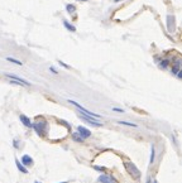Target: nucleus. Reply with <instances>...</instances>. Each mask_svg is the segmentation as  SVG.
Instances as JSON below:
<instances>
[{
    "mask_svg": "<svg viewBox=\"0 0 182 183\" xmlns=\"http://www.w3.org/2000/svg\"><path fill=\"white\" fill-rule=\"evenodd\" d=\"M153 183H158V182H157V181H156V179H154V181H153Z\"/></svg>",
    "mask_w": 182,
    "mask_h": 183,
    "instance_id": "a878e982",
    "label": "nucleus"
},
{
    "mask_svg": "<svg viewBox=\"0 0 182 183\" xmlns=\"http://www.w3.org/2000/svg\"><path fill=\"white\" fill-rule=\"evenodd\" d=\"M15 165H17V168H18V170L20 172V173H24V174L28 173V169H27L25 167H24L22 163H20L18 159H15Z\"/></svg>",
    "mask_w": 182,
    "mask_h": 183,
    "instance_id": "9b49d317",
    "label": "nucleus"
},
{
    "mask_svg": "<svg viewBox=\"0 0 182 183\" xmlns=\"http://www.w3.org/2000/svg\"><path fill=\"white\" fill-rule=\"evenodd\" d=\"M32 128L37 131V134L39 137H46L47 130H48V124L44 119H41V120L38 119L36 122H32Z\"/></svg>",
    "mask_w": 182,
    "mask_h": 183,
    "instance_id": "f257e3e1",
    "label": "nucleus"
},
{
    "mask_svg": "<svg viewBox=\"0 0 182 183\" xmlns=\"http://www.w3.org/2000/svg\"><path fill=\"white\" fill-rule=\"evenodd\" d=\"M71 138L73 139L75 142H77V143H82V142H85V139L80 135L78 133H72V135H71Z\"/></svg>",
    "mask_w": 182,
    "mask_h": 183,
    "instance_id": "ddd939ff",
    "label": "nucleus"
},
{
    "mask_svg": "<svg viewBox=\"0 0 182 183\" xmlns=\"http://www.w3.org/2000/svg\"><path fill=\"white\" fill-rule=\"evenodd\" d=\"M19 119H20V121L23 122V125H25L27 128H32V121H30V119L27 115H23V114H20L19 115Z\"/></svg>",
    "mask_w": 182,
    "mask_h": 183,
    "instance_id": "6e6552de",
    "label": "nucleus"
},
{
    "mask_svg": "<svg viewBox=\"0 0 182 183\" xmlns=\"http://www.w3.org/2000/svg\"><path fill=\"white\" fill-rule=\"evenodd\" d=\"M78 1H86V0H78Z\"/></svg>",
    "mask_w": 182,
    "mask_h": 183,
    "instance_id": "bb28decb",
    "label": "nucleus"
},
{
    "mask_svg": "<svg viewBox=\"0 0 182 183\" xmlns=\"http://www.w3.org/2000/svg\"><path fill=\"white\" fill-rule=\"evenodd\" d=\"M63 25H65V28L67 30H70V32H76V27L70 23L68 20H63Z\"/></svg>",
    "mask_w": 182,
    "mask_h": 183,
    "instance_id": "f8f14e48",
    "label": "nucleus"
},
{
    "mask_svg": "<svg viewBox=\"0 0 182 183\" xmlns=\"http://www.w3.org/2000/svg\"><path fill=\"white\" fill-rule=\"evenodd\" d=\"M34 183H39V182H34Z\"/></svg>",
    "mask_w": 182,
    "mask_h": 183,
    "instance_id": "c85d7f7f",
    "label": "nucleus"
},
{
    "mask_svg": "<svg viewBox=\"0 0 182 183\" xmlns=\"http://www.w3.org/2000/svg\"><path fill=\"white\" fill-rule=\"evenodd\" d=\"M33 159L30 158V155H23V158H22V164L23 165H27V167H32L33 165Z\"/></svg>",
    "mask_w": 182,
    "mask_h": 183,
    "instance_id": "1a4fd4ad",
    "label": "nucleus"
},
{
    "mask_svg": "<svg viewBox=\"0 0 182 183\" xmlns=\"http://www.w3.org/2000/svg\"><path fill=\"white\" fill-rule=\"evenodd\" d=\"M120 124V125H127V126H132V128H137L138 125H135V124H133V122H128V121H118Z\"/></svg>",
    "mask_w": 182,
    "mask_h": 183,
    "instance_id": "f3484780",
    "label": "nucleus"
},
{
    "mask_svg": "<svg viewBox=\"0 0 182 183\" xmlns=\"http://www.w3.org/2000/svg\"><path fill=\"white\" fill-rule=\"evenodd\" d=\"M66 10L68 14H73L75 12H76V7H75L73 4H67L66 5Z\"/></svg>",
    "mask_w": 182,
    "mask_h": 183,
    "instance_id": "2eb2a0df",
    "label": "nucleus"
},
{
    "mask_svg": "<svg viewBox=\"0 0 182 183\" xmlns=\"http://www.w3.org/2000/svg\"><path fill=\"white\" fill-rule=\"evenodd\" d=\"M99 182H101V183H116L115 178L111 176H100Z\"/></svg>",
    "mask_w": 182,
    "mask_h": 183,
    "instance_id": "0eeeda50",
    "label": "nucleus"
},
{
    "mask_svg": "<svg viewBox=\"0 0 182 183\" xmlns=\"http://www.w3.org/2000/svg\"><path fill=\"white\" fill-rule=\"evenodd\" d=\"M77 133L81 135L84 139H87V138H90L91 137V131L89 130L87 128H85V126H81L80 125L78 128H77Z\"/></svg>",
    "mask_w": 182,
    "mask_h": 183,
    "instance_id": "423d86ee",
    "label": "nucleus"
},
{
    "mask_svg": "<svg viewBox=\"0 0 182 183\" xmlns=\"http://www.w3.org/2000/svg\"><path fill=\"white\" fill-rule=\"evenodd\" d=\"M124 167H125L127 172L133 177V178L138 179L139 177H141V170L137 168V165H135L134 163H132V162H125V163H124Z\"/></svg>",
    "mask_w": 182,
    "mask_h": 183,
    "instance_id": "f03ea898",
    "label": "nucleus"
},
{
    "mask_svg": "<svg viewBox=\"0 0 182 183\" xmlns=\"http://www.w3.org/2000/svg\"><path fill=\"white\" fill-rule=\"evenodd\" d=\"M113 110L116 111V112H124V110H123V109H119V107H113Z\"/></svg>",
    "mask_w": 182,
    "mask_h": 183,
    "instance_id": "412c9836",
    "label": "nucleus"
},
{
    "mask_svg": "<svg viewBox=\"0 0 182 183\" xmlns=\"http://www.w3.org/2000/svg\"><path fill=\"white\" fill-rule=\"evenodd\" d=\"M178 71H181V61L176 60V62L172 64V69H171V72H172L173 75H177Z\"/></svg>",
    "mask_w": 182,
    "mask_h": 183,
    "instance_id": "9d476101",
    "label": "nucleus"
},
{
    "mask_svg": "<svg viewBox=\"0 0 182 183\" xmlns=\"http://www.w3.org/2000/svg\"><path fill=\"white\" fill-rule=\"evenodd\" d=\"M168 64H169V60H167V58H162V61L159 62V67L162 69H164V68L168 67Z\"/></svg>",
    "mask_w": 182,
    "mask_h": 183,
    "instance_id": "4468645a",
    "label": "nucleus"
},
{
    "mask_svg": "<svg viewBox=\"0 0 182 183\" xmlns=\"http://www.w3.org/2000/svg\"><path fill=\"white\" fill-rule=\"evenodd\" d=\"M114 1H115V3H119V1H121V0H114Z\"/></svg>",
    "mask_w": 182,
    "mask_h": 183,
    "instance_id": "393cba45",
    "label": "nucleus"
},
{
    "mask_svg": "<svg viewBox=\"0 0 182 183\" xmlns=\"http://www.w3.org/2000/svg\"><path fill=\"white\" fill-rule=\"evenodd\" d=\"M68 102H70V104H72L75 107H77V110H78L80 112H82V114H85V115L92 116V117H95V119H99V117H100V115H99V114H95V112H91V111H89L87 109H85L84 106H81V105H80L78 102H76V101H73V100H68Z\"/></svg>",
    "mask_w": 182,
    "mask_h": 183,
    "instance_id": "7ed1b4c3",
    "label": "nucleus"
},
{
    "mask_svg": "<svg viewBox=\"0 0 182 183\" xmlns=\"http://www.w3.org/2000/svg\"><path fill=\"white\" fill-rule=\"evenodd\" d=\"M7 61H9V62H12V63H14V64H18V66H22V62L20 61H18V60H15V58H13V57H7Z\"/></svg>",
    "mask_w": 182,
    "mask_h": 183,
    "instance_id": "dca6fc26",
    "label": "nucleus"
},
{
    "mask_svg": "<svg viewBox=\"0 0 182 183\" xmlns=\"http://www.w3.org/2000/svg\"><path fill=\"white\" fill-rule=\"evenodd\" d=\"M94 168H95L96 170H100V172H104V170H105V168H104V167H98V165H95Z\"/></svg>",
    "mask_w": 182,
    "mask_h": 183,
    "instance_id": "6ab92c4d",
    "label": "nucleus"
},
{
    "mask_svg": "<svg viewBox=\"0 0 182 183\" xmlns=\"http://www.w3.org/2000/svg\"><path fill=\"white\" fill-rule=\"evenodd\" d=\"M80 119H82L84 121H86V122L91 124L92 126H96V128L103 125L98 119H95V117H92V116H89V115H85V114H82V112H80Z\"/></svg>",
    "mask_w": 182,
    "mask_h": 183,
    "instance_id": "20e7f679",
    "label": "nucleus"
},
{
    "mask_svg": "<svg viewBox=\"0 0 182 183\" xmlns=\"http://www.w3.org/2000/svg\"><path fill=\"white\" fill-rule=\"evenodd\" d=\"M50 71H52L53 73H58V72L56 71V68H55V67H51V68H50Z\"/></svg>",
    "mask_w": 182,
    "mask_h": 183,
    "instance_id": "4be33fe9",
    "label": "nucleus"
},
{
    "mask_svg": "<svg viewBox=\"0 0 182 183\" xmlns=\"http://www.w3.org/2000/svg\"><path fill=\"white\" fill-rule=\"evenodd\" d=\"M177 77H178L180 80L182 78V72H181V71H178V72H177Z\"/></svg>",
    "mask_w": 182,
    "mask_h": 183,
    "instance_id": "5701e85b",
    "label": "nucleus"
},
{
    "mask_svg": "<svg viewBox=\"0 0 182 183\" xmlns=\"http://www.w3.org/2000/svg\"><path fill=\"white\" fill-rule=\"evenodd\" d=\"M5 76H7L8 78H10L12 81L14 82H18L19 85H22V86H30V82H28L27 80L22 78V77H19L17 76V75H12V73H5Z\"/></svg>",
    "mask_w": 182,
    "mask_h": 183,
    "instance_id": "39448f33",
    "label": "nucleus"
},
{
    "mask_svg": "<svg viewBox=\"0 0 182 183\" xmlns=\"http://www.w3.org/2000/svg\"><path fill=\"white\" fill-rule=\"evenodd\" d=\"M147 183H152V181H151V178H148V181H147Z\"/></svg>",
    "mask_w": 182,
    "mask_h": 183,
    "instance_id": "b1692460",
    "label": "nucleus"
},
{
    "mask_svg": "<svg viewBox=\"0 0 182 183\" xmlns=\"http://www.w3.org/2000/svg\"><path fill=\"white\" fill-rule=\"evenodd\" d=\"M61 183H67V182H66V181H65V182H61Z\"/></svg>",
    "mask_w": 182,
    "mask_h": 183,
    "instance_id": "cd10ccee",
    "label": "nucleus"
},
{
    "mask_svg": "<svg viewBox=\"0 0 182 183\" xmlns=\"http://www.w3.org/2000/svg\"><path fill=\"white\" fill-rule=\"evenodd\" d=\"M60 64H61V66H62V67H65V68L70 69V66H68V64H66L65 62H62V61H60Z\"/></svg>",
    "mask_w": 182,
    "mask_h": 183,
    "instance_id": "aec40b11",
    "label": "nucleus"
},
{
    "mask_svg": "<svg viewBox=\"0 0 182 183\" xmlns=\"http://www.w3.org/2000/svg\"><path fill=\"white\" fill-rule=\"evenodd\" d=\"M149 162H151V164L154 162V145L153 144L151 147V159H149Z\"/></svg>",
    "mask_w": 182,
    "mask_h": 183,
    "instance_id": "a211bd4d",
    "label": "nucleus"
}]
</instances>
